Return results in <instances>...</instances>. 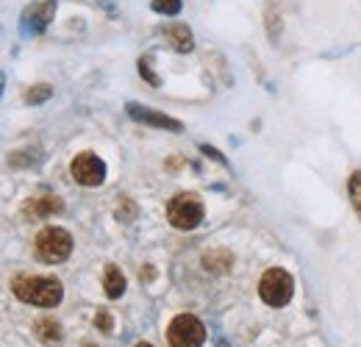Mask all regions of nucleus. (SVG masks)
<instances>
[{"mask_svg":"<svg viewBox=\"0 0 361 347\" xmlns=\"http://www.w3.org/2000/svg\"><path fill=\"white\" fill-rule=\"evenodd\" d=\"M11 289L23 303L39 305V308H53L64 298L61 281H56L50 275H20V278H14Z\"/></svg>","mask_w":361,"mask_h":347,"instance_id":"obj_1","label":"nucleus"},{"mask_svg":"<svg viewBox=\"0 0 361 347\" xmlns=\"http://www.w3.org/2000/svg\"><path fill=\"white\" fill-rule=\"evenodd\" d=\"M203 200L195 195V192H180L176 195L173 200H170V206H167V219H170V225L173 228H178V231H192V228H197L200 222H203Z\"/></svg>","mask_w":361,"mask_h":347,"instance_id":"obj_2","label":"nucleus"},{"mask_svg":"<svg viewBox=\"0 0 361 347\" xmlns=\"http://www.w3.org/2000/svg\"><path fill=\"white\" fill-rule=\"evenodd\" d=\"M73 253V236L64 228L50 225L45 231H39L37 236V259L45 264H61L70 259Z\"/></svg>","mask_w":361,"mask_h":347,"instance_id":"obj_3","label":"nucleus"},{"mask_svg":"<svg viewBox=\"0 0 361 347\" xmlns=\"http://www.w3.org/2000/svg\"><path fill=\"white\" fill-rule=\"evenodd\" d=\"M292 292H295V281H292V275H289L286 269H281V267L267 269L264 278H262V284H259L262 300L267 305H275V308L289 303V300H292Z\"/></svg>","mask_w":361,"mask_h":347,"instance_id":"obj_4","label":"nucleus"},{"mask_svg":"<svg viewBox=\"0 0 361 347\" xmlns=\"http://www.w3.org/2000/svg\"><path fill=\"white\" fill-rule=\"evenodd\" d=\"M167 339L173 347H200L206 342V328L197 317L178 314L167 328Z\"/></svg>","mask_w":361,"mask_h":347,"instance_id":"obj_5","label":"nucleus"},{"mask_svg":"<svg viewBox=\"0 0 361 347\" xmlns=\"http://www.w3.org/2000/svg\"><path fill=\"white\" fill-rule=\"evenodd\" d=\"M70 173L73 178L81 183V186H100L106 181V164L94 156V153H78L70 164Z\"/></svg>","mask_w":361,"mask_h":347,"instance_id":"obj_6","label":"nucleus"},{"mask_svg":"<svg viewBox=\"0 0 361 347\" xmlns=\"http://www.w3.org/2000/svg\"><path fill=\"white\" fill-rule=\"evenodd\" d=\"M53 14H56V0H42V3H34L23 11V20H20V31L25 37L31 34H42L47 25L53 23Z\"/></svg>","mask_w":361,"mask_h":347,"instance_id":"obj_7","label":"nucleus"},{"mask_svg":"<svg viewBox=\"0 0 361 347\" xmlns=\"http://www.w3.org/2000/svg\"><path fill=\"white\" fill-rule=\"evenodd\" d=\"M126 111H128V117L136 120V123H142V126H153V128H164V130H183L178 120H173V117H167V114H161V111H156V109H147V106H139V103H128L126 106Z\"/></svg>","mask_w":361,"mask_h":347,"instance_id":"obj_8","label":"nucleus"},{"mask_svg":"<svg viewBox=\"0 0 361 347\" xmlns=\"http://www.w3.org/2000/svg\"><path fill=\"white\" fill-rule=\"evenodd\" d=\"M164 39L173 44L178 53H192V47H195V37H192V31H189L186 23H170V25H164Z\"/></svg>","mask_w":361,"mask_h":347,"instance_id":"obj_9","label":"nucleus"},{"mask_svg":"<svg viewBox=\"0 0 361 347\" xmlns=\"http://www.w3.org/2000/svg\"><path fill=\"white\" fill-rule=\"evenodd\" d=\"M61 212H64V203H61V197H56V195L37 197V200H31V203L25 206V214H31V217H37V219L53 217V214H61Z\"/></svg>","mask_w":361,"mask_h":347,"instance_id":"obj_10","label":"nucleus"},{"mask_svg":"<svg viewBox=\"0 0 361 347\" xmlns=\"http://www.w3.org/2000/svg\"><path fill=\"white\" fill-rule=\"evenodd\" d=\"M34 334H37L45 345H59V342L64 339V328H61V322L53 319V317L37 319V322H34Z\"/></svg>","mask_w":361,"mask_h":347,"instance_id":"obj_11","label":"nucleus"},{"mask_svg":"<svg viewBox=\"0 0 361 347\" xmlns=\"http://www.w3.org/2000/svg\"><path fill=\"white\" fill-rule=\"evenodd\" d=\"M103 289H106V298H111V300H117V298H123V295H126V275L120 272V267H114V264H109V267H106Z\"/></svg>","mask_w":361,"mask_h":347,"instance_id":"obj_12","label":"nucleus"},{"mask_svg":"<svg viewBox=\"0 0 361 347\" xmlns=\"http://www.w3.org/2000/svg\"><path fill=\"white\" fill-rule=\"evenodd\" d=\"M231 261L233 256L226 253V250H220V253H212V256H206L203 264H206V269H212V272H226L228 267H231Z\"/></svg>","mask_w":361,"mask_h":347,"instance_id":"obj_13","label":"nucleus"},{"mask_svg":"<svg viewBox=\"0 0 361 347\" xmlns=\"http://www.w3.org/2000/svg\"><path fill=\"white\" fill-rule=\"evenodd\" d=\"M150 8H153L156 14H164V17H176L180 8H183V3H180V0H153V3H150Z\"/></svg>","mask_w":361,"mask_h":347,"instance_id":"obj_14","label":"nucleus"},{"mask_svg":"<svg viewBox=\"0 0 361 347\" xmlns=\"http://www.w3.org/2000/svg\"><path fill=\"white\" fill-rule=\"evenodd\" d=\"M348 195H350V200H353L356 214L361 217V170L350 175V181H348Z\"/></svg>","mask_w":361,"mask_h":347,"instance_id":"obj_15","label":"nucleus"},{"mask_svg":"<svg viewBox=\"0 0 361 347\" xmlns=\"http://www.w3.org/2000/svg\"><path fill=\"white\" fill-rule=\"evenodd\" d=\"M139 75H142L150 87H159V84H161V78L153 73V59H150V56H142V59H139Z\"/></svg>","mask_w":361,"mask_h":347,"instance_id":"obj_16","label":"nucleus"},{"mask_svg":"<svg viewBox=\"0 0 361 347\" xmlns=\"http://www.w3.org/2000/svg\"><path fill=\"white\" fill-rule=\"evenodd\" d=\"M50 95H53V87L37 84V87H31L28 92H25V103H45Z\"/></svg>","mask_w":361,"mask_h":347,"instance_id":"obj_17","label":"nucleus"},{"mask_svg":"<svg viewBox=\"0 0 361 347\" xmlns=\"http://www.w3.org/2000/svg\"><path fill=\"white\" fill-rule=\"evenodd\" d=\"M94 328H97L100 334H111V331H114L111 314H109V311H97V314H94Z\"/></svg>","mask_w":361,"mask_h":347,"instance_id":"obj_18","label":"nucleus"},{"mask_svg":"<svg viewBox=\"0 0 361 347\" xmlns=\"http://www.w3.org/2000/svg\"><path fill=\"white\" fill-rule=\"evenodd\" d=\"M134 217H136L134 200H123V206L117 209V219H120V222H131Z\"/></svg>","mask_w":361,"mask_h":347,"instance_id":"obj_19","label":"nucleus"},{"mask_svg":"<svg viewBox=\"0 0 361 347\" xmlns=\"http://www.w3.org/2000/svg\"><path fill=\"white\" fill-rule=\"evenodd\" d=\"M200 150H203L209 159H214V162H220L223 167H228V159L223 156V153H220V150H214V147H209V145H200Z\"/></svg>","mask_w":361,"mask_h":347,"instance_id":"obj_20","label":"nucleus"},{"mask_svg":"<svg viewBox=\"0 0 361 347\" xmlns=\"http://www.w3.org/2000/svg\"><path fill=\"white\" fill-rule=\"evenodd\" d=\"M3 89H6V78H3V73H0V95H3Z\"/></svg>","mask_w":361,"mask_h":347,"instance_id":"obj_21","label":"nucleus"},{"mask_svg":"<svg viewBox=\"0 0 361 347\" xmlns=\"http://www.w3.org/2000/svg\"><path fill=\"white\" fill-rule=\"evenodd\" d=\"M134 347H153V345H147V342H139V345H134Z\"/></svg>","mask_w":361,"mask_h":347,"instance_id":"obj_22","label":"nucleus"},{"mask_svg":"<svg viewBox=\"0 0 361 347\" xmlns=\"http://www.w3.org/2000/svg\"><path fill=\"white\" fill-rule=\"evenodd\" d=\"M84 347H94V345H84Z\"/></svg>","mask_w":361,"mask_h":347,"instance_id":"obj_23","label":"nucleus"}]
</instances>
